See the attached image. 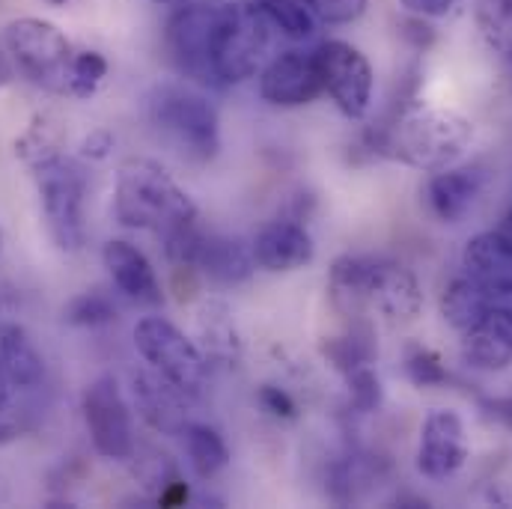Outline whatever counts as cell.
<instances>
[{
  "instance_id": "cell-30",
  "label": "cell",
  "mask_w": 512,
  "mask_h": 509,
  "mask_svg": "<svg viewBox=\"0 0 512 509\" xmlns=\"http://www.w3.org/2000/svg\"><path fill=\"white\" fill-rule=\"evenodd\" d=\"M307 6L313 9V15L319 18V24L340 27V24L358 21L367 12L370 0H307Z\"/></svg>"
},
{
  "instance_id": "cell-37",
  "label": "cell",
  "mask_w": 512,
  "mask_h": 509,
  "mask_svg": "<svg viewBox=\"0 0 512 509\" xmlns=\"http://www.w3.org/2000/svg\"><path fill=\"white\" fill-rule=\"evenodd\" d=\"M498 233H501V236H504V239H507V242L512 245V212H507V215H504V221H501Z\"/></svg>"
},
{
  "instance_id": "cell-2",
  "label": "cell",
  "mask_w": 512,
  "mask_h": 509,
  "mask_svg": "<svg viewBox=\"0 0 512 509\" xmlns=\"http://www.w3.org/2000/svg\"><path fill=\"white\" fill-rule=\"evenodd\" d=\"M114 215L128 230H149L164 239L197 221V206L158 161L126 158L117 170Z\"/></svg>"
},
{
  "instance_id": "cell-39",
  "label": "cell",
  "mask_w": 512,
  "mask_h": 509,
  "mask_svg": "<svg viewBox=\"0 0 512 509\" xmlns=\"http://www.w3.org/2000/svg\"><path fill=\"white\" fill-rule=\"evenodd\" d=\"M501 60H504V72H507V84H510L512 93V48H507V51L501 54Z\"/></svg>"
},
{
  "instance_id": "cell-6",
  "label": "cell",
  "mask_w": 512,
  "mask_h": 509,
  "mask_svg": "<svg viewBox=\"0 0 512 509\" xmlns=\"http://www.w3.org/2000/svg\"><path fill=\"white\" fill-rule=\"evenodd\" d=\"M6 51L18 72L48 93H69L72 78V45L66 33L42 18H18L6 24Z\"/></svg>"
},
{
  "instance_id": "cell-31",
  "label": "cell",
  "mask_w": 512,
  "mask_h": 509,
  "mask_svg": "<svg viewBox=\"0 0 512 509\" xmlns=\"http://www.w3.org/2000/svg\"><path fill=\"white\" fill-rule=\"evenodd\" d=\"M259 405L268 411V414H274V417H295V402H292V396L286 393V390H280V387H274V384H262L259 387Z\"/></svg>"
},
{
  "instance_id": "cell-7",
  "label": "cell",
  "mask_w": 512,
  "mask_h": 509,
  "mask_svg": "<svg viewBox=\"0 0 512 509\" xmlns=\"http://www.w3.org/2000/svg\"><path fill=\"white\" fill-rule=\"evenodd\" d=\"M271 33V24L254 3H221V24L215 36V75L221 87L259 75L271 48Z\"/></svg>"
},
{
  "instance_id": "cell-26",
  "label": "cell",
  "mask_w": 512,
  "mask_h": 509,
  "mask_svg": "<svg viewBox=\"0 0 512 509\" xmlns=\"http://www.w3.org/2000/svg\"><path fill=\"white\" fill-rule=\"evenodd\" d=\"M63 319L78 328H102L117 319V307L105 292H81L66 304Z\"/></svg>"
},
{
  "instance_id": "cell-43",
  "label": "cell",
  "mask_w": 512,
  "mask_h": 509,
  "mask_svg": "<svg viewBox=\"0 0 512 509\" xmlns=\"http://www.w3.org/2000/svg\"><path fill=\"white\" fill-rule=\"evenodd\" d=\"M0 251H3V233H0Z\"/></svg>"
},
{
  "instance_id": "cell-10",
  "label": "cell",
  "mask_w": 512,
  "mask_h": 509,
  "mask_svg": "<svg viewBox=\"0 0 512 509\" xmlns=\"http://www.w3.org/2000/svg\"><path fill=\"white\" fill-rule=\"evenodd\" d=\"M313 51L319 60L325 93L331 96L337 111L346 120H364L370 114L373 84H376L370 60L352 42H343V39H328L316 45Z\"/></svg>"
},
{
  "instance_id": "cell-9",
  "label": "cell",
  "mask_w": 512,
  "mask_h": 509,
  "mask_svg": "<svg viewBox=\"0 0 512 509\" xmlns=\"http://www.w3.org/2000/svg\"><path fill=\"white\" fill-rule=\"evenodd\" d=\"M221 24V6L185 3L170 15L164 27V48L173 69L200 87H221L215 75V36Z\"/></svg>"
},
{
  "instance_id": "cell-5",
  "label": "cell",
  "mask_w": 512,
  "mask_h": 509,
  "mask_svg": "<svg viewBox=\"0 0 512 509\" xmlns=\"http://www.w3.org/2000/svg\"><path fill=\"white\" fill-rule=\"evenodd\" d=\"M30 170L36 179L42 221L51 242L66 254H78L87 245V221H84L87 173L75 161L63 158L57 149L30 158Z\"/></svg>"
},
{
  "instance_id": "cell-14",
  "label": "cell",
  "mask_w": 512,
  "mask_h": 509,
  "mask_svg": "<svg viewBox=\"0 0 512 509\" xmlns=\"http://www.w3.org/2000/svg\"><path fill=\"white\" fill-rule=\"evenodd\" d=\"M131 396H134V408L155 432L182 435L185 426L191 423L188 420L191 396L167 382L164 376H158L152 367L131 373Z\"/></svg>"
},
{
  "instance_id": "cell-38",
  "label": "cell",
  "mask_w": 512,
  "mask_h": 509,
  "mask_svg": "<svg viewBox=\"0 0 512 509\" xmlns=\"http://www.w3.org/2000/svg\"><path fill=\"white\" fill-rule=\"evenodd\" d=\"M12 438H15V426H9L6 420H0V444H6Z\"/></svg>"
},
{
  "instance_id": "cell-19",
  "label": "cell",
  "mask_w": 512,
  "mask_h": 509,
  "mask_svg": "<svg viewBox=\"0 0 512 509\" xmlns=\"http://www.w3.org/2000/svg\"><path fill=\"white\" fill-rule=\"evenodd\" d=\"M102 259H105L111 280L117 283V289L126 298L146 304V307H158L164 301L155 268L140 248H134L131 242H123V239H111L102 251Z\"/></svg>"
},
{
  "instance_id": "cell-3",
  "label": "cell",
  "mask_w": 512,
  "mask_h": 509,
  "mask_svg": "<svg viewBox=\"0 0 512 509\" xmlns=\"http://www.w3.org/2000/svg\"><path fill=\"white\" fill-rule=\"evenodd\" d=\"M146 117L176 152L191 161L206 164L221 149V117L215 105L188 84H155L146 93Z\"/></svg>"
},
{
  "instance_id": "cell-36",
  "label": "cell",
  "mask_w": 512,
  "mask_h": 509,
  "mask_svg": "<svg viewBox=\"0 0 512 509\" xmlns=\"http://www.w3.org/2000/svg\"><path fill=\"white\" fill-rule=\"evenodd\" d=\"M12 382H9V376H6V367H3V361H0V411L9 405V399H12Z\"/></svg>"
},
{
  "instance_id": "cell-42",
  "label": "cell",
  "mask_w": 512,
  "mask_h": 509,
  "mask_svg": "<svg viewBox=\"0 0 512 509\" xmlns=\"http://www.w3.org/2000/svg\"><path fill=\"white\" fill-rule=\"evenodd\" d=\"M48 3H51V6H66L69 0H48Z\"/></svg>"
},
{
  "instance_id": "cell-24",
  "label": "cell",
  "mask_w": 512,
  "mask_h": 509,
  "mask_svg": "<svg viewBox=\"0 0 512 509\" xmlns=\"http://www.w3.org/2000/svg\"><path fill=\"white\" fill-rule=\"evenodd\" d=\"M182 438H185L188 462L197 471V477L212 480V477H218L230 465V447H227L224 435L215 426H209V423H188Z\"/></svg>"
},
{
  "instance_id": "cell-41",
  "label": "cell",
  "mask_w": 512,
  "mask_h": 509,
  "mask_svg": "<svg viewBox=\"0 0 512 509\" xmlns=\"http://www.w3.org/2000/svg\"><path fill=\"white\" fill-rule=\"evenodd\" d=\"M155 3H170V6H185V3H194V0H155Z\"/></svg>"
},
{
  "instance_id": "cell-28",
  "label": "cell",
  "mask_w": 512,
  "mask_h": 509,
  "mask_svg": "<svg viewBox=\"0 0 512 509\" xmlns=\"http://www.w3.org/2000/svg\"><path fill=\"white\" fill-rule=\"evenodd\" d=\"M108 75V60L99 51H81L72 60V78H69V96L90 99L99 84Z\"/></svg>"
},
{
  "instance_id": "cell-8",
  "label": "cell",
  "mask_w": 512,
  "mask_h": 509,
  "mask_svg": "<svg viewBox=\"0 0 512 509\" xmlns=\"http://www.w3.org/2000/svg\"><path fill=\"white\" fill-rule=\"evenodd\" d=\"M134 349L158 376L185 390L191 399L203 393L209 379V358L173 322L161 316L140 319L134 325Z\"/></svg>"
},
{
  "instance_id": "cell-33",
  "label": "cell",
  "mask_w": 512,
  "mask_h": 509,
  "mask_svg": "<svg viewBox=\"0 0 512 509\" xmlns=\"http://www.w3.org/2000/svg\"><path fill=\"white\" fill-rule=\"evenodd\" d=\"M402 36L417 48V51H426L432 42H435V27L429 24V18H420V15H411L405 24H402Z\"/></svg>"
},
{
  "instance_id": "cell-20",
  "label": "cell",
  "mask_w": 512,
  "mask_h": 509,
  "mask_svg": "<svg viewBox=\"0 0 512 509\" xmlns=\"http://www.w3.org/2000/svg\"><path fill=\"white\" fill-rule=\"evenodd\" d=\"M194 268L200 277H206L218 286H239L254 274L256 259L254 251L242 239L203 230Z\"/></svg>"
},
{
  "instance_id": "cell-34",
  "label": "cell",
  "mask_w": 512,
  "mask_h": 509,
  "mask_svg": "<svg viewBox=\"0 0 512 509\" xmlns=\"http://www.w3.org/2000/svg\"><path fill=\"white\" fill-rule=\"evenodd\" d=\"M399 3H402V9L408 15H420V18H429V21L450 15L453 6H456V0H399Z\"/></svg>"
},
{
  "instance_id": "cell-16",
  "label": "cell",
  "mask_w": 512,
  "mask_h": 509,
  "mask_svg": "<svg viewBox=\"0 0 512 509\" xmlns=\"http://www.w3.org/2000/svg\"><path fill=\"white\" fill-rule=\"evenodd\" d=\"M489 182L486 164H453L438 170L426 185V203L432 215L444 224H459L480 200Z\"/></svg>"
},
{
  "instance_id": "cell-13",
  "label": "cell",
  "mask_w": 512,
  "mask_h": 509,
  "mask_svg": "<svg viewBox=\"0 0 512 509\" xmlns=\"http://www.w3.org/2000/svg\"><path fill=\"white\" fill-rule=\"evenodd\" d=\"M468 462V438L465 423L456 411L435 408L423 426L417 441V471L426 480H450L456 477Z\"/></svg>"
},
{
  "instance_id": "cell-21",
  "label": "cell",
  "mask_w": 512,
  "mask_h": 509,
  "mask_svg": "<svg viewBox=\"0 0 512 509\" xmlns=\"http://www.w3.org/2000/svg\"><path fill=\"white\" fill-rule=\"evenodd\" d=\"M0 361L6 367L12 387H18V390H33L45 379L42 352L36 349L30 334L15 322L0 325Z\"/></svg>"
},
{
  "instance_id": "cell-4",
  "label": "cell",
  "mask_w": 512,
  "mask_h": 509,
  "mask_svg": "<svg viewBox=\"0 0 512 509\" xmlns=\"http://www.w3.org/2000/svg\"><path fill=\"white\" fill-rule=\"evenodd\" d=\"M474 140V123L450 108H414L405 111L387 137V152L399 161L438 173L453 167Z\"/></svg>"
},
{
  "instance_id": "cell-25",
  "label": "cell",
  "mask_w": 512,
  "mask_h": 509,
  "mask_svg": "<svg viewBox=\"0 0 512 509\" xmlns=\"http://www.w3.org/2000/svg\"><path fill=\"white\" fill-rule=\"evenodd\" d=\"M254 6L265 15L274 33L286 39H310L319 27V18L307 6V0H254Z\"/></svg>"
},
{
  "instance_id": "cell-1",
  "label": "cell",
  "mask_w": 512,
  "mask_h": 509,
  "mask_svg": "<svg viewBox=\"0 0 512 509\" xmlns=\"http://www.w3.org/2000/svg\"><path fill=\"white\" fill-rule=\"evenodd\" d=\"M331 307L349 322H370V316L390 325L414 322L423 310L417 277L387 256L343 254L328 271Z\"/></svg>"
},
{
  "instance_id": "cell-23",
  "label": "cell",
  "mask_w": 512,
  "mask_h": 509,
  "mask_svg": "<svg viewBox=\"0 0 512 509\" xmlns=\"http://www.w3.org/2000/svg\"><path fill=\"white\" fill-rule=\"evenodd\" d=\"M322 355L337 373H352L358 367L376 364L379 349H376V334L370 322H349V328L337 337H328L322 343Z\"/></svg>"
},
{
  "instance_id": "cell-35",
  "label": "cell",
  "mask_w": 512,
  "mask_h": 509,
  "mask_svg": "<svg viewBox=\"0 0 512 509\" xmlns=\"http://www.w3.org/2000/svg\"><path fill=\"white\" fill-rule=\"evenodd\" d=\"M188 501V486H185V480L182 477H176L173 483H167L161 492H158V507H182Z\"/></svg>"
},
{
  "instance_id": "cell-11",
  "label": "cell",
  "mask_w": 512,
  "mask_h": 509,
  "mask_svg": "<svg viewBox=\"0 0 512 509\" xmlns=\"http://www.w3.org/2000/svg\"><path fill=\"white\" fill-rule=\"evenodd\" d=\"M84 420L99 456L114 462H126L134 456L131 411L114 376H99L84 390Z\"/></svg>"
},
{
  "instance_id": "cell-18",
  "label": "cell",
  "mask_w": 512,
  "mask_h": 509,
  "mask_svg": "<svg viewBox=\"0 0 512 509\" xmlns=\"http://www.w3.org/2000/svg\"><path fill=\"white\" fill-rule=\"evenodd\" d=\"M462 268L498 304H512V245L498 230L468 239Z\"/></svg>"
},
{
  "instance_id": "cell-27",
  "label": "cell",
  "mask_w": 512,
  "mask_h": 509,
  "mask_svg": "<svg viewBox=\"0 0 512 509\" xmlns=\"http://www.w3.org/2000/svg\"><path fill=\"white\" fill-rule=\"evenodd\" d=\"M402 367H405L408 382L417 384V387H438V384L450 382V373H447L441 355L429 346H420V343H408Z\"/></svg>"
},
{
  "instance_id": "cell-29",
  "label": "cell",
  "mask_w": 512,
  "mask_h": 509,
  "mask_svg": "<svg viewBox=\"0 0 512 509\" xmlns=\"http://www.w3.org/2000/svg\"><path fill=\"white\" fill-rule=\"evenodd\" d=\"M343 379H346V387H349V402H352V408H355V411L370 414V411H376V408L382 405L384 390H382V382H379V376H376V370H373V364L358 367V370L346 373Z\"/></svg>"
},
{
  "instance_id": "cell-12",
  "label": "cell",
  "mask_w": 512,
  "mask_h": 509,
  "mask_svg": "<svg viewBox=\"0 0 512 509\" xmlns=\"http://www.w3.org/2000/svg\"><path fill=\"white\" fill-rule=\"evenodd\" d=\"M322 93L316 51H283L259 69V96L274 108H304Z\"/></svg>"
},
{
  "instance_id": "cell-17",
  "label": "cell",
  "mask_w": 512,
  "mask_h": 509,
  "mask_svg": "<svg viewBox=\"0 0 512 509\" xmlns=\"http://www.w3.org/2000/svg\"><path fill=\"white\" fill-rule=\"evenodd\" d=\"M462 355L474 370L498 373L512 364V304L489 307L462 331Z\"/></svg>"
},
{
  "instance_id": "cell-15",
  "label": "cell",
  "mask_w": 512,
  "mask_h": 509,
  "mask_svg": "<svg viewBox=\"0 0 512 509\" xmlns=\"http://www.w3.org/2000/svg\"><path fill=\"white\" fill-rule=\"evenodd\" d=\"M251 251L262 271L283 274L310 265L316 256V245L310 230L298 218H274L259 227Z\"/></svg>"
},
{
  "instance_id": "cell-32",
  "label": "cell",
  "mask_w": 512,
  "mask_h": 509,
  "mask_svg": "<svg viewBox=\"0 0 512 509\" xmlns=\"http://www.w3.org/2000/svg\"><path fill=\"white\" fill-rule=\"evenodd\" d=\"M111 149H114V134H111L108 128H96V131H90V134L81 140V155L90 158V161L108 158Z\"/></svg>"
},
{
  "instance_id": "cell-40",
  "label": "cell",
  "mask_w": 512,
  "mask_h": 509,
  "mask_svg": "<svg viewBox=\"0 0 512 509\" xmlns=\"http://www.w3.org/2000/svg\"><path fill=\"white\" fill-rule=\"evenodd\" d=\"M9 78H12V69H9L6 57L0 54V87H3V84H9Z\"/></svg>"
},
{
  "instance_id": "cell-22",
  "label": "cell",
  "mask_w": 512,
  "mask_h": 509,
  "mask_svg": "<svg viewBox=\"0 0 512 509\" xmlns=\"http://www.w3.org/2000/svg\"><path fill=\"white\" fill-rule=\"evenodd\" d=\"M498 301L468 274L453 277L444 292H441V316L447 319V325H453L459 334L468 331L489 307H495Z\"/></svg>"
}]
</instances>
